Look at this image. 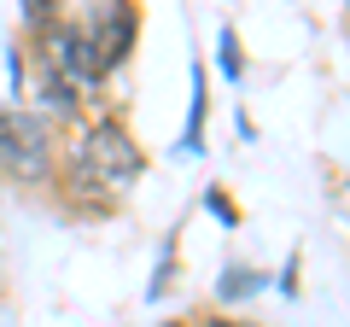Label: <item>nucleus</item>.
<instances>
[{"label":"nucleus","instance_id":"obj_11","mask_svg":"<svg viewBox=\"0 0 350 327\" xmlns=\"http://www.w3.org/2000/svg\"><path fill=\"white\" fill-rule=\"evenodd\" d=\"M275 287L286 292V298H298V257H286V263H280V275H275Z\"/></svg>","mask_w":350,"mask_h":327},{"label":"nucleus","instance_id":"obj_2","mask_svg":"<svg viewBox=\"0 0 350 327\" xmlns=\"http://www.w3.org/2000/svg\"><path fill=\"white\" fill-rule=\"evenodd\" d=\"M82 29L88 64L100 70V82L129 70V59L140 53V0H88L82 12H70Z\"/></svg>","mask_w":350,"mask_h":327},{"label":"nucleus","instance_id":"obj_10","mask_svg":"<svg viewBox=\"0 0 350 327\" xmlns=\"http://www.w3.org/2000/svg\"><path fill=\"white\" fill-rule=\"evenodd\" d=\"M193 327H257V322H239V315H228V310H204Z\"/></svg>","mask_w":350,"mask_h":327},{"label":"nucleus","instance_id":"obj_7","mask_svg":"<svg viewBox=\"0 0 350 327\" xmlns=\"http://www.w3.org/2000/svg\"><path fill=\"white\" fill-rule=\"evenodd\" d=\"M70 6L64 0H18V18H24V36H36V29H47L53 18H64Z\"/></svg>","mask_w":350,"mask_h":327},{"label":"nucleus","instance_id":"obj_4","mask_svg":"<svg viewBox=\"0 0 350 327\" xmlns=\"http://www.w3.org/2000/svg\"><path fill=\"white\" fill-rule=\"evenodd\" d=\"M204 112H211V94H204V64L193 59V64H187V129H181V140H175V152H181V158L204 152Z\"/></svg>","mask_w":350,"mask_h":327},{"label":"nucleus","instance_id":"obj_5","mask_svg":"<svg viewBox=\"0 0 350 327\" xmlns=\"http://www.w3.org/2000/svg\"><path fill=\"white\" fill-rule=\"evenodd\" d=\"M262 287H269V275H262V269H251V263H228L222 280H216V304H245V298H257Z\"/></svg>","mask_w":350,"mask_h":327},{"label":"nucleus","instance_id":"obj_3","mask_svg":"<svg viewBox=\"0 0 350 327\" xmlns=\"http://www.w3.org/2000/svg\"><path fill=\"white\" fill-rule=\"evenodd\" d=\"M59 140L29 105H0V176L24 187H53Z\"/></svg>","mask_w":350,"mask_h":327},{"label":"nucleus","instance_id":"obj_1","mask_svg":"<svg viewBox=\"0 0 350 327\" xmlns=\"http://www.w3.org/2000/svg\"><path fill=\"white\" fill-rule=\"evenodd\" d=\"M146 181V146L135 140V129L117 112H94L70 129V140L59 146V170L53 187L64 193L76 216H111L123 211V199Z\"/></svg>","mask_w":350,"mask_h":327},{"label":"nucleus","instance_id":"obj_6","mask_svg":"<svg viewBox=\"0 0 350 327\" xmlns=\"http://www.w3.org/2000/svg\"><path fill=\"white\" fill-rule=\"evenodd\" d=\"M216 70H222L234 88L245 82V70H251V64H245V41H239V29H234V24L216 29Z\"/></svg>","mask_w":350,"mask_h":327},{"label":"nucleus","instance_id":"obj_8","mask_svg":"<svg viewBox=\"0 0 350 327\" xmlns=\"http://www.w3.org/2000/svg\"><path fill=\"white\" fill-rule=\"evenodd\" d=\"M199 205H204V216H216V222H222V228H239V205L228 199V187H216V181H211Z\"/></svg>","mask_w":350,"mask_h":327},{"label":"nucleus","instance_id":"obj_9","mask_svg":"<svg viewBox=\"0 0 350 327\" xmlns=\"http://www.w3.org/2000/svg\"><path fill=\"white\" fill-rule=\"evenodd\" d=\"M170 280H175V234L163 239V257H158V269H152V287H146V298H152V304H163Z\"/></svg>","mask_w":350,"mask_h":327}]
</instances>
